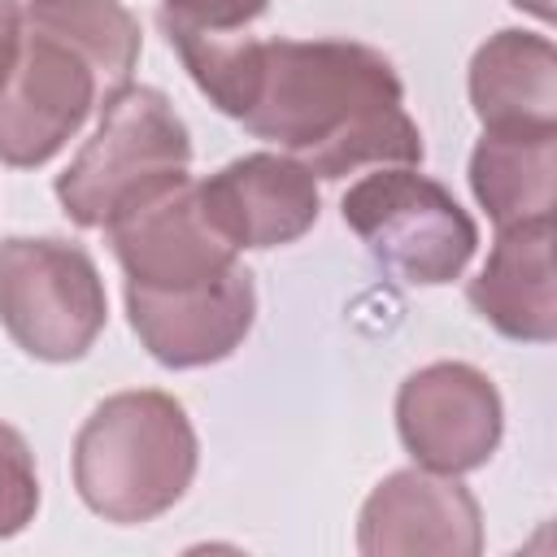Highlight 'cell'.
<instances>
[{
    "mask_svg": "<svg viewBox=\"0 0 557 557\" xmlns=\"http://www.w3.org/2000/svg\"><path fill=\"white\" fill-rule=\"evenodd\" d=\"M191 83L257 139L318 178L422 161L418 122L392 61L348 39H235L183 57Z\"/></svg>",
    "mask_w": 557,
    "mask_h": 557,
    "instance_id": "obj_1",
    "label": "cell"
},
{
    "mask_svg": "<svg viewBox=\"0 0 557 557\" xmlns=\"http://www.w3.org/2000/svg\"><path fill=\"white\" fill-rule=\"evenodd\" d=\"M113 257L126 274V287L170 292L226 274L235 265V244L205 218L200 191L191 178L170 183L165 191L139 200L104 226Z\"/></svg>",
    "mask_w": 557,
    "mask_h": 557,
    "instance_id": "obj_8",
    "label": "cell"
},
{
    "mask_svg": "<svg viewBox=\"0 0 557 557\" xmlns=\"http://www.w3.org/2000/svg\"><path fill=\"white\" fill-rule=\"evenodd\" d=\"M500 426L505 413L492 379L466 361L422 366L396 392V431L422 470H479L496 453Z\"/></svg>",
    "mask_w": 557,
    "mask_h": 557,
    "instance_id": "obj_7",
    "label": "cell"
},
{
    "mask_svg": "<svg viewBox=\"0 0 557 557\" xmlns=\"http://www.w3.org/2000/svg\"><path fill=\"white\" fill-rule=\"evenodd\" d=\"M196 474V431L165 392H117L74 435V487L104 522L165 513Z\"/></svg>",
    "mask_w": 557,
    "mask_h": 557,
    "instance_id": "obj_3",
    "label": "cell"
},
{
    "mask_svg": "<svg viewBox=\"0 0 557 557\" xmlns=\"http://www.w3.org/2000/svg\"><path fill=\"white\" fill-rule=\"evenodd\" d=\"M357 548L366 557H474L483 548L479 500L457 474L396 470L366 496Z\"/></svg>",
    "mask_w": 557,
    "mask_h": 557,
    "instance_id": "obj_10",
    "label": "cell"
},
{
    "mask_svg": "<svg viewBox=\"0 0 557 557\" xmlns=\"http://www.w3.org/2000/svg\"><path fill=\"white\" fill-rule=\"evenodd\" d=\"M553 183L557 131H483L470 152V191L496 231L553 218Z\"/></svg>",
    "mask_w": 557,
    "mask_h": 557,
    "instance_id": "obj_14",
    "label": "cell"
},
{
    "mask_svg": "<svg viewBox=\"0 0 557 557\" xmlns=\"http://www.w3.org/2000/svg\"><path fill=\"white\" fill-rule=\"evenodd\" d=\"M270 9V0H161L157 26L178 57L244 39L248 26Z\"/></svg>",
    "mask_w": 557,
    "mask_h": 557,
    "instance_id": "obj_15",
    "label": "cell"
},
{
    "mask_svg": "<svg viewBox=\"0 0 557 557\" xmlns=\"http://www.w3.org/2000/svg\"><path fill=\"white\" fill-rule=\"evenodd\" d=\"M339 209L370 257L405 283H453L479 248V226L453 191L405 165L357 178Z\"/></svg>",
    "mask_w": 557,
    "mask_h": 557,
    "instance_id": "obj_5",
    "label": "cell"
},
{
    "mask_svg": "<svg viewBox=\"0 0 557 557\" xmlns=\"http://www.w3.org/2000/svg\"><path fill=\"white\" fill-rule=\"evenodd\" d=\"M205 218L235 248H278L318 222V187L309 165L287 152H248L196 183Z\"/></svg>",
    "mask_w": 557,
    "mask_h": 557,
    "instance_id": "obj_11",
    "label": "cell"
},
{
    "mask_svg": "<svg viewBox=\"0 0 557 557\" xmlns=\"http://www.w3.org/2000/svg\"><path fill=\"white\" fill-rule=\"evenodd\" d=\"M139 26L122 0H30L0 78V161L35 170L131 87Z\"/></svg>",
    "mask_w": 557,
    "mask_h": 557,
    "instance_id": "obj_2",
    "label": "cell"
},
{
    "mask_svg": "<svg viewBox=\"0 0 557 557\" xmlns=\"http://www.w3.org/2000/svg\"><path fill=\"white\" fill-rule=\"evenodd\" d=\"M483 131H557V52L548 35L496 30L470 61Z\"/></svg>",
    "mask_w": 557,
    "mask_h": 557,
    "instance_id": "obj_13",
    "label": "cell"
},
{
    "mask_svg": "<svg viewBox=\"0 0 557 557\" xmlns=\"http://www.w3.org/2000/svg\"><path fill=\"white\" fill-rule=\"evenodd\" d=\"M126 313L152 361L170 370H196L231 357L257 318L252 274L235 261L226 274L170 292L126 287Z\"/></svg>",
    "mask_w": 557,
    "mask_h": 557,
    "instance_id": "obj_9",
    "label": "cell"
},
{
    "mask_svg": "<svg viewBox=\"0 0 557 557\" xmlns=\"http://www.w3.org/2000/svg\"><path fill=\"white\" fill-rule=\"evenodd\" d=\"M518 9H527V13H535L540 22H548L553 17V0H513Z\"/></svg>",
    "mask_w": 557,
    "mask_h": 557,
    "instance_id": "obj_18",
    "label": "cell"
},
{
    "mask_svg": "<svg viewBox=\"0 0 557 557\" xmlns=\"http://www.w3.org/2000/svg\"><path fill=\"white\" fill-rule=\"evenodd\" d=\"M17 39H22V0H0V78L13 65Z\"/></svg>",
    "mask_w": 557,
    "mask_h": 557,
    "instance_id": "obj_17",
    "label": "cell"
},
{
    "mask_svg": "<svg viewBox=\"0 0 557 557\" xmlns=\"http://www.w3.org/2000/svg\"><path fill=\"white\" fill-rule=\"evenodd\" d=\"M191 139L157 87H126L104 104L96 135L57 178V200L78 226H109L139 200L187 178Z\"/></svg>",
    "mask_w": 557,
    "mask_h": 557,
    "instance_id": "obj_4",
    "label": "cell"
},
{
    "mask_svg": "<svg viewBox=\"0 0 557 557\" xmlns=\"http://www.w3.org/2000/svg\"><path fill=\"white\" fill-rule=\"evenodd\" d=\"M470 305L500 335L548 344L557 335L553 300V218L496 231L487 265L470 278Z\"/></svg>",
    "mask_w": 557,
    "mask_h": 557,
    "instance_id": "obj_12",
    "label": "cell"
},
{
    "mask_svg": "<svg viewBox=\"0 0 557 557\" xmlns=\"http://www.w3.org/2000/svg\"><path fill=\"white\" fill-rule=\"evenodd\" d=\"M39 509V474L26 440L0 422V540L17 535Z\"/></svg>",
    "mask_w": 557,
    "mask_h": 557,
    "instance_id": "obj_16",
    "label": "cell"
},
{
    "mask_svg": "<svg viewBox=\"0 0 557 557\" xmlns=\"http://www.w3.org/2000/svg\"><path fill=\"white\" fill-rule=\"evenodd\" d=\"M104 283L83 244L13 235L0 244V322L39 361H74L104 331Z\"/></svg>",
    "mask_w": 557,
    "mask_h": 557,
    "instance_id": "obj_6",
    "label": "cell"
}]
</instances>
